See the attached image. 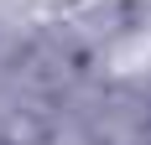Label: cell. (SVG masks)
I'll return each instance as SVG.
<instances>
[{
	"mask_svg": "<svg viewBox=\"0 0 151 145\" xmlns=\"http://www.w3.org/2000/svg\"><path fill=\"white\" fill-rule=\"evenodd\" d=\"M0 145H52V124L37 109H11L0 119Z\"/></svg>",
	"mask_w": 151,
	"mask_h": 145,
	"instance_id": "cell-1",
	"label": "cell"
}]
</instances>
